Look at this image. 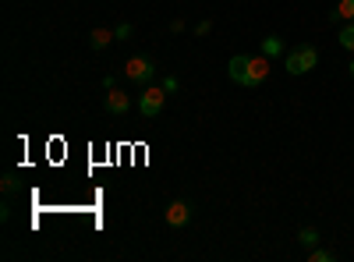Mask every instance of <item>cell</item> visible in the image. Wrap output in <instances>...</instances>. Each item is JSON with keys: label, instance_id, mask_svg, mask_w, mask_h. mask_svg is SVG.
I'll use <instances>...</instances> for the list:
<instances>
[{"label": "cell", "instance_id": "6da1fadb", "mask_svg": "<svg viewBox=\"0 0 354 262\" xmlns=\"http://www.w3.org/2000/svg\"><path fill=\"white\" fill-rule=\"evenodd\" d=\"M273 71V57H266V53H255V57H230V64H227V75L234 85H241V89H259V85L270 78Z\"/></svg>", "mask_w": 354, "mask_h": 262}, {"label": "cell", "instance_id": "7a4b0ae2", "mask_svg": "<svg viewBox=\"0 0 354 262\" xmlns=\"http://www.w3.org/2000/svg\"><path fill=\"white\" fill-rule=\"evenodd\" d=\"M315 64H319V50H315L312 43H301V46H294V50L283 53V71L294 75V78L315 71Z\"/></svg>", "mask_w": 354, "mask_h": 262}, {"label": "cell", "instance_id": "3957f363", "mask_svg": "<svg viewBox=\"0 0 354 262\" xmlns=\"http://www.w3.org/2000/svg\"><path fill=\"white\" fill-rule=\"evenodd\" d=\"M124 78H128V82H138V85H149V82L156 78V57H149V53L128 57V64H124Z\"/></svg>", "mask_w": 354, "mask_h": 262}, {"label": "cell", "instance_id": "277c9868", "mask_svg": "<svg viewBox=\"0 0 354 262\" xmlns=\"http://www.w3.org/2000/svg\"><path fill=\"white\" fill-rule=\"evenodd\" d=\"M163 106H167V89H163V85H145L142 96H138V113H142V118H149V121L160 118Z\"/></svg>", "mask_w": 354, "mask_h": 262}, {"label": "cell", "instance_id": "5b68a950", "mask_svg": "<svg viewBox=\"0 0 354 262\" xmlns=\"http://www.w3.org/2000/svg\"><path fill=\"white\" fill-rule=\"evenodd\" d=\"M106 96H103V106H106V113H113V118H124V113L131 110V96L124 93V89H103Z\"/></svg>", "mask_w": 354, "mask_h": 262}, {"label": "cell", "instance_id": "8992f818", "mask_svg": "<svg viewBox=\"0 0 354 262\" xmlns=\"http://www.w3.org/2000/svg\"><path fill=\"white\" fill-rule=\"evenodd\" d=\"M188 220H192V206H188L185 198H174L170 206L163 209V223L167 227H185Z\"/></svg>", "mask_w": 354, "mask_h": 262}, {"label": "cell", "instance_id": "52a82bcc", "mask_svg": "<svg viewBox=\"0 0 354 262\" xmlns=\"http://www.w3.org/2000/svg\"><path fill=\"white\" fill-rule=\"evenodd\" d=\"M110 43H117L113 28H93V32H88V46H93V50H106Z\"/></svg>", "mask_w": 354, "mask_h": 262}, {"label": "cell", "instance_id": "ba28073f", "mask_svg": "<svg viewBox=\"0 0 354 262\" xmlns=\"http://www.w3.org/2000/svg\"><path fill=\"white\" fill-rule=\"evenodd\" d=\"M259 53L273 57V61H277V57H283V53H287V43H283V36H266V39H262V50H259Z\"/></svg>", "mask_w": 354, "mask_h": 262}, {"label": "cell", "instance_id": "9c48e42d", "mask_svg": "<svg viewBox=\"0 0 354 262\" xmlns=\"http://www.w3.org/2000/svg\"><path fill=\"white\" fill-rule=\"evenodd\" d=\"M330 21H354V0H337V8L330 11Z\"/></svg>", "mask_w": 354, "mask_h": 262}, {"label": "cell", "instance_id": "30bf717a", "mask_svg": "<svg viewBox=\"0 0 354 262\" xmlns=\"http://www.w3.org/2000/svg\"><path fill=\"white\" fill-rule=\"evenodd\" d=\"M337 39H340V46H344V50H351V53H354V21H344V25H340Z\"/></svg>", "mask_w": 354, "mask_h": 262}, {"label": "cell", "instance_id": "8fae6325", "mask_svg": "<svg viewBox=\"0 0 354 262\" xmlns=\"http://www.w3.org/2000/svg\"><path fill=\"white\" fill-rule=\"evenodd\" d=\"M298 241H301L305 248H315L322 238H319V230H315V227H301V230H298Z\"/></svg>", "mask_w": 354, "mask_h": 262}, {"label": "cell", "instance_id": "7c38bea8", "mask_svg": "<svg viewBox=\"0 0 354 262\" xmlns=\"http://www.w3.org/2000/svg\"><path fill=\"white\" fill-rule=\"evenodd\" d=\"M308 262H333V252L330 248H308Z\"/></svg>", "mask_w": 354, "mask_h": 262}, {"label": "cell", "instance_id": "4fadbf2b", "mask_svg": "<svg viewBox=\"0 0 354 262\" xmlns=\"http://www.w3.org/2000/svg\"><path fill=\"white\" fill-rule=\"evenodd\" d=\"M163 89H167V96H174L177 89H181V82H177L174 75H167V78H163Z\"/></svg>", "mask_w": 354, "mask_h": 262}, {"label": "cell", "instance_id": "5bb4252c", "mask_svg": "<svg viewBox=\"0 0 354 262\" xmlns=\"http://www.w3.org/2000/svg\"><path fill=\"white\" fill-rule=\"evenodd\" d=\"M113 32H117V39H128V36L135 32V28H131L128 21H121V25H117V28H113Z\"/></svg>", "mask_w": 354, "mask_h": 262}, {"label": "cell", "instance_id": "9a60e30c", "mask_svg": "<svg viewBox=\"0 0 354 262\" xmlns=\"http://www.w3.org/2000/svg\"><path fill=\"white\" fill-rule=\"evenodd\" d=\"M0 188H4V191H15V188H18V178H15V174H4V181H0Z\"/></svg>", "mask_w": 354, "mask_h": 262}, {"label": "cell", "instance_id": "2e32d148", "mask_svg": "<svg viewBox=\"0 0 354 262\" xmlns=\"http://www.w3.org/2000/svg\"><path fill=\"white\" fill-rule=\"evenodd\" d=\"M213 32V21H198L195 25V36H209Z\"/></svg>", "mask_w": 354, "mask_h": 262}, {"label": "cell", "instance_id": "e0dca14e", "mask_svg": "<svg viewBox=\"0 0 354 262\" xmlns=\"http://www.w3.org/2000/svg\"><path fill=\"white\" fill-rule=\"evenodd\" d=\"M347 75H351V78H354V57H351V64H347Z\"/></svg>", "mask_w": 354, "mask_h": 262}]
</instances>
